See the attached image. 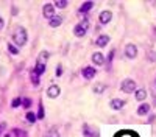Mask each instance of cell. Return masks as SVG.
Masks as SVG:
<instances>
[{
	"instance_id": "obj_1",
	"label": "cell",
	"mask_w": 156,
	"mask_h": 137,
	"mask_svg": "<svg viewBox=\"0 0 156 137\" xmlns=\"http://www.w3.org/2000/svg\"><path fill=\"white\" fill-rule=\"evenodd\" d=\"M28 41V34H27V30L22 28V26H17L13 33V42L17 45V48L19 47H24Z\"/></svg>"
},
{
	"instance_id": "obj_2",
	"label": "cell",
	"mask_w": 156,
	"mask_h": 137,
	"mask_svg": "<svg viewBox=\"0 0 156 137\" xmlns=\"http://www.w3.org/2000/svg\"><path fill=\"white\" fill-rule=\"evenodd\" d=\"M50 58V53L47 50H42L39 54H38V61H36V69H34V73H38V75H42L44 72H45V64H47Z\"/></svg>"
},
{
	"instance_id": "obj_3",
	"label": "cell",
	"mask_w": 156,
	"mask_h": 137,
	"mask_svg": "<svg viewBox=\"0 0 156 137\" xmlns=\"http://www.w3.org/2000/svg\"><path fill=\"white\" fill-rule=\"evenodd\" d=\"M88 28H89V19L84 17L80 23H77L75 26H73V34H75L77 38H83V36L86 34V31H88Z\"/></svg>"
},
{
	"instance_id": "obj_4",
	"label": "cell",
	"mask_w": 156,
	"mask_h": 137,
	"mask_svg": "<svg viewBox=\"0 0 156 137\" xmlns=\"http://www.w3.org/2000/svg\"><path fill=\"white\" fill-rule=\"evenodd\" d=\"M120 89H122V92H125V94L136 92V83H134V79H131V78L123 79L122 84H120Z\"/></svg>"
},
{
	"instance_id": "obj_5",
	"label": "cell",
	"mask_w": 156,
	"mask_h": 137,
	"mask_svg": "<svg viewBox=\"0 0 156 137\" xmlns=\"http://www.w3.org/2000/svg\"><path fill=\"white\" fill-rule=\"evenodd\" d=\"M123 53H125V56H126L128 59H134V58L137 56V47H136L134 44H126Z\"/></svg>"
},
{
	"instance_id": "obj_6",
	"label": "cell",
	"mask_w": 156,
	"mask_h": 137,
	"mask_svg": "<svg viewBox=\"0 0 156 137\" xmlns=\"http://www.w3.org/2000/svg\"><path fill=\"white\" fill-rule=\"evenodd\" d=\"M111 20H113V13H111V11L105 10V11L100 13V16H98V23H100V25H106V23H109Z\"/></svg>"
},
{
	"instance_id": "obj_7",
	"label": "cell",
	"mask_w": 156,
	"mask_h": 137,
	"mask_svg": "<svg viewBox=\"0 0 156 137\" xmlns=\"http://www.w3.org/2000/svg\"><path fill=\"white\" fill-rule=\"evenodd\" d=\"M42 14H44L45 19L50 20L52 17L55 16V5H52V3H45L44 8H42Z\"/></svg>"
},
{
	"instance_id": "obj_8",
	"label": "cell",
	"mask_w": 156,
	"mask_h": 137,
	"mask_svg": "<svg viewBox=\"0 0 156 137\" xmlns=\"http://www.w3.org/2000/svg\"><path fill=\"white\" fill-rule=\"evenodd\" d=\"M59 94H61L59 86L52 84V86H49V87H47V97H49V98H58V97H59Z\"/></svg>"
},
{
	"instance_id": "obj_9",
	"label": "cell",
	"mask_w": 156,
	"mask_h": 137,
	"mask_svg": "<svg viewBox=\"0 0 156 137\" xmlns=\"http://www.w3.org/2000/svg\"><path fill=\"white\" fill-rule=\"evenodd\" d=\"M109 106H111L114 111H120V109L125 106V101L122 98H113L111 101H109Z\"/></svg>"
},
{
	"instance_id": "obj_10",
	"label": "cell",
	"mask_w": 156,
	"mask_h": 137,
	"mask_svg": "<svg viewBox=\"0 0 156 137\" xmlns=\"http://www.w3.org/2000/svg\"><path fill=\"white\" fill-rule=\"evenodd\" d=\"M92 62L95 64V66H103L105 64V54L100 53V51L92 53Z\"/></svg>"
},
{
	"instance_id": "obj_11",
	"label": "cell",
	"mask_w": 156,
	"mask_h": 137,
	"mask_svg": "<svg viewBox=\"0 0 156 137\" xmlns=\"http://www.w3.org/2000/svg\"><path fill=\"white\" fill-rule=\"evenodd\" d=\"M81 75H83V78L84 79H92L94 76H95V69H92V67H84L83 70H81Z\"/></svg>"
},
{
	"instance_id": "obj_12",
	"label": "cell",
	"mask_w": 156,
	"mask_h": 137,
	"mask_svg": "<svg viewBox=\"0 0 156 137\" xmlns=\"http://www.w3.org/2000/svg\"><path fill=\"white\" fill-rule=\"evenodd\" d=\"M109 44V36L108 34H100L97 41H95V45H98V47H106V45Z\"/></svg>"
},
{
	"instance_id": "obj_13",
	"label": "cell",
	"mask_w": 156,
	"mask_h": 137,
	"mask_svg": "<svg viewBox=\"0 0 156 137\" xmlns=\"http://www.w3.org/2000/svg\"><path fill=\"white\" fill-rule=\"evenodd\" d=\"M62 16H58V14H55L53 17H52V19L49 20V25L52 26V28H56V26H59L61 23H62Z\"/></svg>"
},
{
	"instance_id": "obj_14",
	"label": "cell",
	"mask_w": 156,
	"mask_h": 137,
	"mask_svg": "<svg viewBox=\"0 0 156 137\" xmlns=\"http://www.w3.org/2000/svg\"><path fill=\"white\" fill-rule=\"evenodd\" d=\"M150 104H147V103H142L139 107H137V115H147L150 112Z\"/></svg>"
},
{
	"instance_id": "obj_15",
	"label": "cell",
	"mask_w": 156,
	"mask_h": 137,
	"mask_svg": "<svg viewBox=\"0 0 156 137\" xmlns=\"http://www.w3.org/2000/svg\"><path fill=\"white\" fill-rule=\"evenodd\" d=\"M147 95H148V94H147V90H145V89H137V90H136V94H134V97H136L137 101H144V100L147 98Z\"/></svg>"
},
{
	"instance_id": "obj_16",
	"label": "cell",
	"mask_w": 156,
	"mask_h": 137,
	"mask_svg": "<svg viewBox=\"0 0 156 137\" xmlns=\"http://www.w3.org/2000/svg\"><path fill=\"white\" fill-rule=\"evenodd\" d=\"M105 89H106V86H105L103 83H97V84H94V87H92V92L97 94V95H100V94L105 92Z\"/></svg>"
},
{
	"instance_id": "obj_17",
	"label": "cell",
	"mask_w": 156,
	"mask_h": 137,
	"mask_svg": "<svg viewBox=\"0 0 156 137\" xmlns=\"http://www.w3.org/2000/svg\"><path fill=\"white\" fill-rule=\"evenodd\" d=\"M147 59L151 61V62H156V51H154V50L147 51Z\"/></svg>"
},
{
	"instance_id": "obj_18",
	"label": "cell",
	"mask_w": 156,
	"mask_h": 137,
	"mask_svg": "<svg viewBox=\"0 0 156 137\" xmlns=\"http://www.w3.org/2000/svg\"><path fill=\"white\" fill-rule=\"evenodd\" d=\"M92 6H94V3H92V2H86V3H83V6H81V10H80V11H81V13H84V11H89V10H91V8H92Z\"/></svg>"
},
{
	"instance_id": "obj_19",
	"label": "cell",
	"mask_w": 156,
	"mask_h": 137,
	"mask_svg": "<svg viewBox=\"0 0 156 137\" xmlns=\"http://www.w3.org/2000/svg\"><path fill=\"white\" fill-rule=\"evenodd\" d=\"M47 135H49V137H59V132H58L56 128H52V129L47 132Z\"/></svg>"
},
{
	"instance_id": "obj_20",
	"label": "cell",
	"mask_w": 156,
	"mask_h": 137,
	"mask_svg": "<svg viewBox=\"0 0 156 137\" xmlns=\"http://www.w3.org/2000/svg\"><path fill=\"white\" fill-rule=\"evenodd\" d=\"M8 50H10V53H13V54L19 53V48H17L16 45H13V44H8Z\"/></svg>"
},
{
	"instance_id": "obj_21",
	"label": "cell",
	"mask_w": 156,
	"mask_h": 137,
	"mask_svg": "<svg viewBox=\"0 0 156 137\" xmlns=\"http://www.w3.org/2000/svg\"><path fill=\"white\" fill-rule=\"evenodd\" d=\"M55 5L62 10V8H66V6H67V2H66V0H58V2H55Z\"/></svg>"
},
{
	"instance_id": "obj_22",
	"label": "cell",
	"mask_w": 156,
	"mask_h": 137,
	"mask_svg": "<svg viewBox=\"0 0 156 137\" xmlns=\"http://www.w3.org/2000/svg\"><path fill=\"white\" fill-rule=\"evenodd\" d=\"M27 120H28L30 123H34L36 122V115L33 112H28V114H27Z\"/></svg>"
},
{
	"instance_id": "obj_23",
	"label": "cell",
	"mask_w": 156,
	"mask_h": 137,
	"mask_svg": "<svg viewBox=\"0 0 156 137\" xmlns=\"http://www.w3.org/2000/svg\"><path fill=\"white\" fill-rule=\"evenodd\" d=\"M21 103H22V100H21V98H14L13 101H11V106H13V107H19V104H21Z\"/></svg>"
},
{
	"instance_id": "obj_24",
	"label": "cell",
	"mask_w": 156,
	"mask_h": 137,
	"mask_svg": "<svg viewBox=\"0 0 156 137\" xmlns=\"http://www.w3.org/2000/svg\"><path fill=\"white\" fill-rule=\"evenodd\" d=\"M22 104H24V107H30V104H31V100H30V98H25V100H22Z\"/></svg>"
},
{
	"instance_id": "obj_25",
	"label": "cell",
	"mask_w": 156,
	"mask_h": 137,
	"mask_svg": "<svg viewBox=\"0 0 156 137\" xmlns=\"http://www.w3.org/2000/svg\"><path fill=\"white\" fill-rule=\"evenodd\" d=\"M31 79H33V84H34V86H38V84H39V78H36V73H33V75H31Z\"/></svg>"
},
{
	"instance_id": "obj_26",
	"label": "cell",
	"mask_w": 156,
	"mask_h": 137,
	"mask_svg": "<svg viewBox=\"0 0 156 137\" xmlns=\"http://www.w3.org/2000/svg\"><path fill=\"white\" fill-rule=\"evenodd\" d=\"M61 73H62V67H61V66H58V67H56V75L59 76Z\"/></svg>"
},
{
	"instance_id": "obj_27",
	"label": "cell",
	"mask_w": 156,
	"mask_h": 137,
	"mask_svg": "<svg viewBox=\"0 0 156 137\" xmlns=\"http://www.w3.org/2000/svg\"><path fill=\"white\" fill-rule=\"evenodd\" d=\"M3 26H5V20L2 19V17H0V31L3 30Z\"/></svg>"
},
{
	"instance_id": "obj_28",
	"label": "cell",
	"mask_w": 156,
	"mask_h": 137,
	"mask_svg": "<svg viewBox=\"0 0 156 137\" xmlns=\"http://www.w3.org/2000/svg\"><path fill=\"white\" fill-rule=\"evenodd\" d=\"M154 39H156V28H154Z\"/></svg>"
},
{
	"instance_id": "obj_29",
	"label": "cell",
	"mask_w": 156,
	"mask_h": 137,
	"mask_svg": "<svg viewBox=\"0 0 156 137\" xmlns=\"http://www.w3.org/2000/svg\"><path fill=\"white\" fill-rule=\"evenodd\" d=\"M154 106H156V98H154Z\"/></svg>"
},
{
	"instance_id": "obj_30",
	"label": "cell",
	"mask_w": 156,
	"mask_h": 137,
	"mask_svg": "<svg viewBox=\"0 0 156 137\" xmlns=\"http://www.w3.org/2000/svg\"><path fill=\"white\" fill-rule=\"evenodd\" d=\"M44 137H49V135H47V134H45V135H44Z\"/></svg>"
}]
</instances>
